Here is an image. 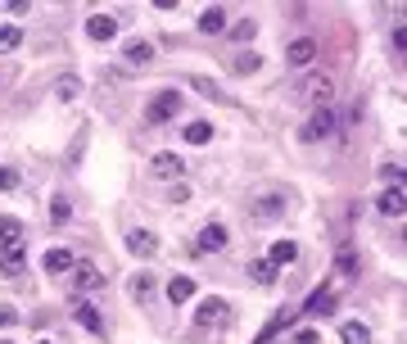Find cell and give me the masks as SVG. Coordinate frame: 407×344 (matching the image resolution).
I'll list each match as a JSON object with an SVG mask.
<instances>
[{"instance_id": "4316f807", "label": "cell", "mask_w": 407, "mask_h": 344, "mask_svg": "<svg viewBox=\"0 0 407 344\" xmlns=\"http://www.w3.org/2000/svg\"><path fill=\"white\" fill-rule=\"evenodd\" d=\"M308 312H335V299H331V294H312V299H308Z\"/></svg>"}, {"instance_id": "1f68e13d", "label": "cell", "mask_w": 407, "mask_h": 344, "mask_svg": "<svg viewBox=\"0 0 407 344\" xmlns=\"http://www.w3.org/2000/svg\"><path fill=\"white\" fill-rule=\"evenodd\" d=\"M172 200H177V204H186V200H190V186H186V182H172Z\"/></svg>"}, {"instance_id": "52a82bcc", "label": "cell", "mask_w": 407, "mask_h": 344, "mask_svg": "<svg viewBox=\"0 0 407 344\" xmlns=\"http://www.w3.org/2000/svg\"><path fill=\"white\" fill-rule=\"evenodd\" d=\"M280 213H285V200H280V195H258V200H254V217H258V222L280 217Z\"/></svg>"}, {"instance_id": "ba28073f", "label": "cell", "mask_w": 407, "mask_h": 344, "mask_svg": "<svg viewBox=\"0 0 407 344\" xmlns=\"http://www.w3.org/2000/svg\"><path fill=\"white\" fill-rule=\"evenodd\" d=\"M331 96H335V82H331V77H322V73H317V77H308V100H312V105H331Z\"/></svg>"}, {"instance_id": "d6986e66", "label": "cell", "mask_w": 407, "mask_h": 344, "mask_svg": "<svg viewBox=\"0 0 407 344\" xmlns=\"http://www.w3.org/2000/svg\"><path fill=\"white\" fill-rule=\"evenodd\" d=\"M222 28H226V10H204L199 14V32L213 36V32H222Z\"/></svg>"}, {"instance_id": "4fadbf2b", "label": "cell", "mask_w": 407, "mask_h": 344, "mask_svg": "<svg viewBox=\"0 0 407 344\" xmlns=\"http://www.w3.org/2000/svg\"><path fill=\"white\" fill-rule=\"evenodd\" d=\"M226 245V226H204V231H199V249H204V254H213V249H222Z\"/></svg>"}, {"instance_id": "5b68a950", "label": "cell", "mask_w": 407, "mask_h": 344, "mask_svg": "<svg viewBox=\"0 0 407 344\" xmlns=\"http://www.w3.org/2000/svg\"><path fill=\"white\" fill-rule=\"evenodd\" d=\"M73 286L77 290H100V286H104V272L96 268V263H73Z\"/></svg>"}, {"instance_id": "74e56055", "label": "cell", "mask_w": 407, "mask_h": 344, "mask_svg": "<svg viewBox=\"0 0 407 344\" xmlns=\"http://www.w3.org/2000/svg\"><path fill=\"white\" fill-rule=\"evenodd\" d=\"M41 344H50V340H41Z\"/></svg>"}, {"instance_id": "e575fe53", "label": "cell", "mask_w": 407, "mask_h": 344, "mask_svg": "<svg viewBox=\"0 0 407 344\" xmlns=\"http://www.w3.org/2000/svg\"><path fill=\"white\" fill-rule=\"evenodd\" d=\"M317 340H322V335L312 331V326H303V331H294V344H317Z\"/></svg>"}, {"instance_id": "5bb4252c", "label": "cell", "mask_w": 407, "mask_h": 344, "mask_svg": "<svg viewBox=\"0 0 407 344\" xmlns=\"http://www.w3.org/2000/svg\"><path fill=\"white\" fill-rule=\"evenodd\" d=\"M122 54H127V64H150L154 45L150 41H127V45H122Z\"/></svg>"}, {"instance_id": "e0dca14e", "label": "cell", "mask_w": 407, "mask_h": 344, "mask_svg": "<svg viewBox=\"0 0 407 344\" xmlns=\"http://www.w3.org/2000/svg\"><path fill=\"white\" fill-rule=\"evenodd\" d=\"M0 272H5V277H19L23 272V245L19 249H0Z\"/></svg>"}, {"instance_id": "d6a6232c", "label": "cell", "mask_w": 407, "mask_h": 344, "mask_svg": "<svg viewBox=\"0 0 407 344\" xmlns=\"http://www.w3.org/2000/svg\"><path fill=\"white\" fill-rule=\"evenodd\" d=\"M231 36H236V41H249V36H254V23H236V28H231Z\"/></svg>"}, {"instance_id": "836d02e7", "label": "cell", "mask_w": 407, "mask_h": 344, "mask_svg": "<svg viewBox=\"0 0 407 344\" xmlns=\"http://www.w3.org/2000/svg\"><path fill=\"white\" fill-rule=\"evenodd\" d=\"M77 96V77H64V82H59V100H73Z\"/></svg>"}, {"instance_id": "44dd1931", "label": "cell", "mask_w": 407, "mask_h": 344, "mask_svg": "<svg viewBox=\"0 0 407 344\" xmlns=\"http://www.w3.org/2000/svg\"><path fill=\"white\" fill-rule=\"evenodd\" d=\"M77 322H82V326H86V331H96V335H100V331H104V317H100V312H96V308H91V303H82V308H77Z\"/></svg>"}, {"instance_id": "7c38bea8", "label": "cell", "mask_w": 407, "mask_h": 344, "mask_svg": "<svg viewBox=\"0 0 407 344\" xmlns=\"http://www.w3.org/2000/svg\"><path fill=\"white\" fill-rule=\"evenodd\" d=\"M0 245H5V249H19L23 245V222H19V217H0Z\"/></svg>"}, {"instance_id": "603a6c76", "label": "cell", "mask_w": 407, "mask_h": 344, "mask_svg": "<svg viewBox=\"0 0 407 344\" xmlns=\"http://www.w3.org/2000/svg\"><path fill=\"white\" fill-rule=\"evenodd\" d=\"M50 217H54V222H59V226H64L68 217H73V204H68L64 195H54V200H50Z\"/></svg>"}, {"instance_id": "9c48e42d", "label": "cell", "mask_w": 407, "mask_h": 344, "mask_svg": "<svg viewBox=\"0 0 407 344\" xmlns=\"http://www.w3.org/2000/svg\"><path fill=\"white\" fill-rule=\"evenodd\" d=\"M86 32H91V41H113V36H118V23L109 19V14H96V19L86 23Z\"/></svg>"}, {"instance_id": "277c9868", "label": "cell", "mask_w": 407, "mask_h": 344, "mask_svg": "<svg viewBox=\"0 0 407 344\" xmlns=\"http://www.w3.org/2000/svg\"><path fill=\"white\" fill-rule=\"evenodd\" d=\"M331 131H335V114H331V109H317V114L303 122L299 136H303V140H322V136H331Z\"/></svg>"}, {"instance_id": "f546056e", "label": "cell", "mask_w": 407, "mask_h": 344, "mask_svg": "<svg viewBox=\"0 0 407 344\" xmlns=\"http://www.w3.org/2000/svg\"><path fill=\"white\" fill-rule=\"evenodd\" d=\"M340 272L344 277H358V254H340Z\"/></svg>"}, {"instance_id": "2e32d148", "label": "cell", "mask_w": 407, "mask_h": 344, "mask_svg": "<svg viewBox=\"0 0 407 344\" xmlns=\"http://www.w3.org/2000/svg\"><path fill=\"white\" fill-rule=\"evenodd\" d=\"M190 294H195V281H190V277H172V281H168V299H172V303H186Z\"/></svg>"}, {"instance_id": "83f0119b", "label": "cell", "mask_w": 407, "mask_h": 344, "mask_svg": "<svg viewBox=\"0 0 407 344\" xmlns=\"http://www.w3.org/2000/svg\"><path fill=\"white\" fill-rule=\"evenodd\" d=\"M254 68H258V54H254V50L236 54V73H254Z\"/></svg>"}, {"instance_id": "484cf974", "label": "cell", "mask_w": 407, "mask_h": 344, "mask_svg": "<svg viewBox=\"0 0 407 344\" xmlns=\"http://www.w3.org/2000/svg\"><path fill=\"white\" fill-rule=\"evenodd\" d=\"M249 272H254V281H258V286H267V281H276V268H272L267 258H263V263H254Z\"/></svg>"}, {"instance_id": "d4e9b609", "label": "cell", "mask_w": 407, "mask_h": 344, "mask_svg": "<svg viewBox=\"0 0 407 344\" xmlns=\"http://www.w3.org/2000/svg\"><path fill=\"white\" fill-rule=\"evenodd\" d=\"M14 45H23V32L14 23H5V28H0V50H14Z\"/></svg>"}, {"instance_id": "d590c367", "label": "cell", "mask_w": 407, "mask_h": 344, "mask_svg": "<svg viewBox=\"0 0 407 344\" xmlns=\"http://www.w3.org/2000/svg\"><path fill=\"white\" fill-rule=\"evenodd\" d=\"M14 322H19V312H14L10 303H0V331H5V326H14Z\"/></svg>"}, {"instance_id": "8992f818", "label": "cell", "mask_w": 407, "mask_h": 344, "mask_svg": "<svg viewBox=\"0 0 407 344\" xmlns=\"http://www.w3.org/2000/svg\"><path fill=\"white\" fill-rule=\"evenodd\" d=\"M127 249L136 258H150L154 249H159V236H154V231H145V226H131L127 231Z\"/></svg>"}, {"instance_id": "9a60e30c", "label": "cell", "mask_w": 407, "mask_h": 344, "mask_svg": "<svg viewBox=\"0 0 407 344\" xmlns=\"http://www.w3.org/2000/svg\"><path fill=\"white\" fill-rule=\"evenodd\" d=\"M294 258H299V245H294V240H276L272 254H267V263L276 268V263H294Z\"/></svg>"}, {"instance_id": "8fae6325", "label": "cell", "mask_w": 407, "mask_h": 344, "mask_svg": "<svg viewBox=\"0 0 407 344\" xmlns=\"http://www.w3.org/2000/svg\"><path fill=\"white\" fill-rule=\"evenodd\" d=\"M73 263H77V258L68 254V249H50V254H45V272H50V277H64V272H73Z\"/></svg>"}, {"instance_id": "cb8c5ba5", "label": "cell", "mask_w": 407, "mask_h": 344, "mask_svg": "<svg viewBox=\"0 0 407 344\" xmlns=\"http://www.w3.org/2000/svg\"><path fill=\"white\" fill-rule=\"evenodd\" d=\"M186 140H190V145H204V140H213V127H208V122H190V127H186Z\"/></svg>"}, {"instance_id": "ffe728a7", "label": "cell", "mask_w": 407, "mask_h": 344, "mask_svg": "<svg viewBox=\"0 0 407 344\" xmlns=\"http://www.w3.org/2000/svg\"><path fill=\"white\" fill-rule=\"evenodd\" d=\"M127 290H131V299H150V294H154V277H150V272H140V277L127 281Z\"/></svg>"}, {"instance_id": "30bf717a", "label": "cell", "mask_w": 407, "mask_h": 344, "mask_svg": "<svg viewBox=\"0 0 407 344\" xmlns=\"http://www.w3.org/2000/svg\"><path fill=\"white\" fill-rule=\"evenodd\" d=\"M312 59H317V41H312V36H299V41L289 45V64H294V68L312 64Z\"/></svg>"}, {"instance_id": "6da1fadb", "label": "cell", "mask_w": 407, "mask_h": 344, "mask_svg": "<svg viewBox=\"0 0 407 344\" xmlns=\"http://www.w3.org/2000/svg\"><path fill=\"white\" fill-rule=\"evenodd\" d=\"M177 109H182V96H177V91H159V96L150 100V109H145V122H168Z\"/></svg>"}, {"instance_id": "f1b7e54d", "label": "cell", "mask_w": 407, "mask_h": 344, "mask_svg": "<svg viewBox=\"0 0 407 344\" xmlns=\"http://www.w3.org/2000/svg\"><path fill=\"white\" fill-rule=\"evenodd\" d=\"M195 91H204V96H213V100H222V105H226V100H231V96H226V91H217L213 82H195Z\"/></svg>"}, {"instance_id": "7402d4cb", "label": "cell", "mask_w": 407, "mask_h": 344, "mask_svg": "<svg viewBox=\"0 0 407 344\" xmlns=\"http://www.w3.org/2000/svg\"><path fill=\"white\" fill-rule=\"evenodd\" d=\"M340 335H344V344H371V331H366L362 322H349Z\"/></svg>"}, {"instance_id": "3957f363", "label": "cell", "mask_w": 407, "mask_h": 344, "mask_svg": "<svg viewBox=\"0 0 407 344\" xmlns=\"http://www.w3.org/2000/svg\"><path fill=\"white\" fill-rule=\"evenodd\" d=\"M182 154H172V150H163V154H154L150 159V172L154 177H163V182H177V177H182Z\"/></svg>"}, {"instance_id": "ac0fdd59", "label": "cell", "mask_w": 407, "mask_h": 344, "mask_svg": "<svg viewBox=\"0 0 407 344\" xmlns=\"http://www.w3.org/2000/svg\"><path fill=\"white\" fill-rule=\"evenodd\" d=\"M375 204H380V213H389V217H398L403 213V191H380V200H375Z\"/></svg>"}, {"instance_id": "7a4b0ae2", "label": "cell", "mask_w": 407, "mask_h": 344, "mask_svg": "<svg viewBox=\"0 0 407 344\" xmlns=\"http://www.w3.org/2000/svg\"><path fill=\"white\" fill-rule=\"evenodd\" d=\"M226 317H231V308H226V299H204L199 308H195V326H226Z\"/></svg>"}, {"instance_id": "4dcf8cb0", "label": "cell", "mask_w": 407, "mask_h": 344, "mask_svg": "<svg viewBox=\"0 0 407 344\" xmlns=\"http://www.w3.org/2000/svg\"><path fill=\"white\" fill-rule=\"evenodd\" d=\"M19 186V172L14 168H0V191H14Z\"/></svg>"}, {"instance_id": "8d00e7d4", "label": "cell", "mask_w": 407, "mask_h": 344, "mask_svg": "<svg viewBox=\"0 0 407 344\" xmlns=\"http://www.w3.org/2000/svg\"><path fill=\"white\" fill-rule=\"evenodd\" d=\"M0 344H10V340H0Z\"/></svg>"}]
</instances>
